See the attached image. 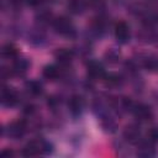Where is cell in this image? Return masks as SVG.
<instances>
[{
	"instance_id": "30bf717a",
	"label": "cell",
	"mask_w": 158,
	"mask_h": 158,
	"mask_svg": "<svg viewBox=\"0 0 158 158\" xmlns=\"http://www.w3.org/2000/svg\"><path fill=\"white\" fill-rule=\"evenodd\" d=\"M26 131V123L23 121H15V122H11L9 125V128H7V133L9 136L14 137V138H17L20 136H22Z\"/></svg>"
},
{
	"instance_id": "9a60e30c",
	"label": "cell",
	"mask_w": 158,
	"mask_h": 158,
	"mask_svg": "<svg viewBox=\"0 0 158 158\" xmlns=\"http://www.w3.org/2000/svg\"><path fill=\"white\" fill-rule=\"evenodd\" d=\"M2 56L6 58H14L17 56V48L12 43H6L2 47Z\"/></svg>"
},
{
	"instance_id": "8992f818",
	"label": "cell",
	"mask_w": 158,
	"mask_h": 158,
	"mask_svg": "<svg viewBox=\"0 0 158 158\" xmlns=\"http://www.w3.org/2000/svg\"><path fill=\"white\" fill-rule=\"evenodd\" d=\"M139 137H141V131L139 127L136 125H128L123 130V138L128 143H137L139 141Z\"/></svg>"
},
{
	"instance_id": "9c48e42d",
	"label": "cell",
	"mask_w": 158,
	"mask_h": 158,
	"mask_svg": "<svg viewBox=\"0 0 158 158\" xmlns=\"http://www.w3.org/2000/svg\"><path fill=\"white\" fill-rule=\"evenodd\" d=\"M88 75L93 79H100L105 77V69L99 62H90L88 65Z\"/></svg>"
},
{
	"instance_id": "2e32d148",
	"label": "cell",
	"mask_w": 158,
	"mask_h": 158,
	"mask_svg": "<svg viewBox=\"0 0 158 158\" xmlns=\"http://www.w3.org/2000/svg\"><path fill=\"white\" fill-rule=\"evenodd\" d=\"M147 141L152 144L158 143V127H151L147 131Z\"/></svg>"
},
{
	"instance_id": "ffe728a7",
	"label": "cell",
	"mask_w": 158,
	"mask_h": 158,
	"mask_svg": "<svg viewBox=\"0 0 158 158\" xmlns=\"http://www.w3.org/2000/svg\"><path fill=\"white\" fill-rule=\"evenodd\" d=\"M14 153H12V151H10V149H4L2 152H1V156H12Z\"/></svg>"
},
{
	"instance_id": "7c38bea8",
	"label": "cell",
	"mask_w": 158,
	"mask_h": 158,
	"mask_svg": "<svg viewBox=\"0 0 158 158\" xmlns=\"http://www.w3.org/2000/svg\"><path fill=\"white\" fill-rule=\"evenodd\" d=\"M28 68V62L25 60V59H17L16 62H14L12 64V68L10 69V72L12 74H16V75H22L23 73H26Z\"/></svg>"
},
{
	"instance_id": "d6986e66",
	"label": "cell",
	"mask_w": 158,
	"mask_h": 158,
	"mask_svg": "<svg viewBox=\"0 0 158 158\" xmlns=\"http://www.w3.org/2000/svg\"><path fill=\"white\" fill-rule=\"evenodd\" d=\"M33 111H35L33 105H27V106H25V112H26V114H32Z\"/></svg>"
},
{
	"instance_id": "7a4b0ae2",
	"label": "cell",
	"mask_w": 158,
	"mask_h": 158,
	"mask_svg": "<svg viewBox=\"0 0 158 158\" xmlns=\"http://www.w3.org/2000/svg\"><path fill=\"white\" fill-rule=\"evenodd\" d=\"M44 151H48V144L40 139H32L26 143V146L22 149V154L26 157H33L43 153Z\"/></svg>"
},
{
	"instance_id": "e0dca14e",
	"label": "cell",
	"mask_w": 158,
	"mask_h": 158,
	"mask_svg": "<svg viewBox=\"0 0 158 158\" xmlns=\"http://www.w3.org/2000/svg\"><path fill=\"white\" fill-rule=\"evenodd\" d=\"M118 58H120V53L116 52L115 49H109V51L105 53V59H106V62H109V63H111V64L118 62Z\"/></svg>"
},
{
	"instance_id": "ac0fdd59",
	"label": "cell",
	"mask_w": 158,
	"mask_h": 158,
	"mask_svg": "<svg viewBox=\"0 0 158 158\" xmlns=\"http://www.w3.org/2000/svg\"><path fill=\"white\" fill-rule=\"evenodd\" d=\"M104 78L106 79V83L110 85H117L120 83V77L117 74H109V75L105 74Z\"/></svg>"
},
{
	"instance_id": "5b68a950",
	"label": "cell",
	"mask_w": 158,
	"mask_h": 158,
	"mask_svg": "<svg viewBox=\"0 0 158 158\" xmlns=\"http://www.w3.org/2000/svg\"><path fill=\"white\" fill-rule=\"evenodd\" d=\"M1 101L5 106H14L19 101V94L12 88H4L1 90Z\"/></svg>"
},
{
	"instance_id": "4fadbf2b",
	"label": "cell",
	"mask_w": 158,
	"mask_h": 158,
	"mask_svg": "<svg viewBox=\"0 0 158 158\" xmlns=\"http://www.w3.org/2000/svg\"><path fill=\"white\" fill-rule=\"evenodd\" d=\"M84 1L83 0H68L67 7L72 14H79L84 10Z\"/></svg>"
},
{
	"instance_id": "8fae6325",
	"label": "cell",
	"mask_w": 158,
	"mask_h": 158,
	"mask_svg": "<svg viewBox=\"0 0 158 158\" xmlns=\"http://www.w3.org/2000/svg\"><path fill=\"white\" fill-rule=\"evenodd\" d=\"M60 72H59V68L57 65H53V64H49V65H46L42 70V75L48 79V80H56L58 77H59Z\"/></svg>"
},
{
	"instance_id": "5bb4252c",
	"label": "cell",
	"mask_w": 158,
	"mask_h": 158,
	"mask_svg": "<svg viewBox=\"0 0 158 158\" xmlns=\"http://www.w3.org/2000/svg\"><path fill=\"white\" fill-rule=\"evenodd\" d=\"M26 89L31 95H40L42 94L43 89H42V84L37 80H31L26 83Z\"/></svg>"
},
{
	"instance_id": "52a82bcc",
	"label": "cell",
	"mask_w": 158,
	"mask_h": 158,
	"mask_svg": "<svg viewBox=\"0 0 158 158\" xmlns=\"http://www.w3.org/2000/svg\"><path fill=\"white\" fill-rule=\"evenodd\" d=\"M84 105H85V101H84L83 96H80V95H73V96H70V99L68 101V107L73 115L80 114L81 110L84 109Z\"/></svg>"
},
{
	"instance_id": "ba28073f",
	"label": "cell",
	"mask_w": 158,
	"mask_h": 158,
	"mask_svg": "<svg viewBox=\"0 0 158 158\" xmlns=\"http://www.w3.org/2000/svg\"><path fill=\"white\" fill-rule=\"evenodd\" d=\"M73 56H74L73 52L70 49H68V48H59L54 53V57H56L57 62L59 64H62V65L69 64L72 62V59H73Z\"/></svg>"
},
{
	"instance_id": "6da1fadb",
	"label": "cell",
	"mask_w": 158,
	"mask_h": 158,
	"mask_svg": "<svg viewBox=\"0 0 158 158\" xmlns=\"http://www.w3.org/2000/svg\"><path fill=\"white\" fill-rule=\"evenodd\" d=\"M53 27H54L56 32L62 35V36L72 37L75 33V30H74V26H73L72 21L68 17H65V16H60V17L54 19Z\"/></svg>"
},
{
	"instance_id": "277c9868",
	"label": "cell",
	"mask_w": 158,
	"mask_h": 158,
	"mask_svg": "<svg viewBox=\"0 0 158 158\" xmlns=\"http://www.w3.org/2000/svg\"><path fill=\"white\" fill-rule=\"evenodd\" d=\"M115 37L121 43H126L130 40V27L126 22L118 21L115 25Z\"/></svg>"
},
{
	"instance_id": "3957f363",
	"label": "cell",
	"mask_w": 158,
	"mask_h": 158,
	"mask_svg": "<svg viewBox=\"0 0 158 158\" xmlns=\"http://www.w3.org/2000/svg\"><path fill=\"white\" fill-rule=\"evenodd\" d=\"M132 111H133L135 117L138 121H148L153 116V112H152L151 107L144 105V104H138V105L132 106Z\"/></svg>"
}]
</instances>
